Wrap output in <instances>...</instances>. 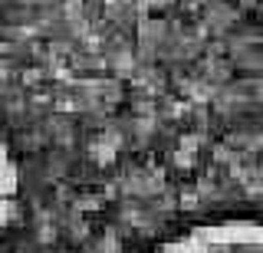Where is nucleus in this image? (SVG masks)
I'll return each instance as SVG.
<instances>
[{"instance_id": "obj_1", "label": "nucleus", "mask_w": 263, "mask_h": 253, "mask_svg": "<svg viewBox=\"0 0 263 253\" xmlns=\"http://www.w3.org/2000/svg\"><path fill=\"white\" fill-rule=\"evenodd\" d=\"M155 253H263V220H211L164 240Z\"/></svg>"}, {"instance_id": "obj_2", "label": "nucleus", "mask_w": 263, "mask_h": 253, "mask_svg": "<svg viewBox=\"0 0 263 253\" xmlns=\"http://www.w3.org/2000/svg\"><path fill=\"white\" fill-rule=\"evenodd\" d=\"M16 198H20V168H16L13 148L7 142L4 128H0V240H4L7 227L13 220Z\"/></svg>"}]
</instances>
